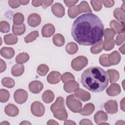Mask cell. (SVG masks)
I'll list each match as a JSON object with an SVG mask.
<instances>
[{"instance_id":"6da1fadb","label":"cell","mask_w":125,"mask_h":125,"mask_svg":"<svg viewBox=\"0 0 125 125\" xmlns=\"http://www.w3.org/2000/svg\"><path fill=\"white\" fill-rule=\"evenodd\" d=\"M104 26L96 15L91 13L84 14L73 22L71 35L79 44L93 45L103 40Z\"/></svg>"},{"instance_id":"7a4b0ae2","label":"cell","mask_w":125,"mask_h":125,"mask_svg":"<svg viewBox=\"0 0 125 125\" xmlns=\"http://www.w3.org/2000/svg\"><path fill=\"white\" fill-rule=\"evenodd\" d=\"M81 83L83 87L93 92H100L108 86V74L98 66H92L85 70L81 75Z\"/></svg>"},{"instance_id":"3957f363","label":"cell","mask_w":125,"mask_h":125,"mask_svg":"<svg viewBox=\"0 0 125 125\" xmlns=\"http://www.w3.org/2000/svg\"><path fill=\"white\" fill-rule=\"evenodd\" d=\"M64 99L62 97H58L56 101L51 107L50 110L53 116L58 120L65 121L67 119L68 114L64 105Z\"/></svg>"},{"instance_id":"277c9868","label":"cell","mask_w":125,"mask_h":125,"mask_svg":"<svg viewBox=\"0 0 125 125\" xmlns=\"http://www.w3.org/2000/svg\"><path fill=\"white\" fill-rule=\"evenodd\" d=\"M66 104L68 108L73 112H80L82 110V104L75 94H71L67 97Z\"/></svg>"},{"instance_id":"5b68a950","label":"cell","mask_w":125,"mask_h":125,"mask_svg":"<svg viewBox=\"0 0 125 125\" xmlns=\"http://www.w3.org/2000/svg\"><path fill=\"white\" fill-rule=\"evenodd\" d=\"M88 64V60L83 56H80L73 59L71 65L73 69L75 71H80L85 67Z\"/></svg>"},{"instance_id":"8992f818","label":"cell","mask_w":125,"mask_h":125,"mask_svg":"<svg viewBox=\"0 0 125 125\" xmlns=\"http://www.w3.org/2000/svg\"><path fill=\"white\" fill-rule=\"evenodd\" d=\"M31 111L33 115L37 117H41L45 112V107L43 104L40 102L35 101L31 105Z\"/></svg>"},{"instance_id":"52a82bcc","label":"cell","mask_w":125,"mask_h":125,"mask_svg":"<svg viewBox=\"0 0 125 125\" xmlns=\"http://www.w3.org/2000/svg\"><path fill=\"white\" fill-rule=\"evenodd\" d=\"M14 99L17 103L22 104L25 103L27 100L28 93L25 90L18 89L14 92Z\"/></svg>"},{"instance_id":"ba28073f","label":"cell","mask_w":125,"mask_h":125,"mask_svg":"<svg viewBox=\"0 0 125 125\" xmlns=\"http://www.w3.org/2000/svg\"><path fill=\"white\" fill-rule=\"evenodd\" d=\"M51 11L53 14L58 18H62L65 14V9L63 6L60 3L56 2L51 7Z\"/></svg>"},{"instance_id":"9c48e42d","label":"cell","mask_w":125,"mask_h":125,"mask_svg":"<svg viewBox=\"0 0 125 125\" xmlns=\"http://www.w3.org/2000/svg\"><path fill=\"white\" fill-rule=\"evenodd\" d=\"M104 108L108 113L115 114L118 111L117 103L115 100H109L104 104Z\"/></svg>"},{"instance_id":"30bf717a","label":"cell","mask_w":125,"mask_h":125,"mask_svg":"<svg viewBox=\"0 0 125 125\" xmlns=\"http://www.w3.org/2000/svg\"><path fill=\"white\" fill-rule=\"evenodd\" d=\"M41 22V18L37 13L30 14L27 18V23L28 25L32 27H36L40 25Z\"/></svg>"},{"instance_id":"8fae6325","label":"cell","mask_w":125,"mask_h":125,"mask_svg":"<svg viewBox=\"0 0 125 125\" xmlns=\"http://www.w3.org/2000/svg\"><path fill=\"white\" fill-rule=\"evenodd\" d=\"M79 88V84L75 80L68 81L64 83L63 89L67 93H72L75 92Z\"/></svg>"},{"instance_id":"7c38bea8","label":"cell","mask_w":125,"mask_h":125,"mask_svg":"<svg viewBox=\"0 0 125 125\" xmlns=\"http://www.w3.org/2000/svg\"><path fill=\"white\" fill-rule=\"evenodd\" d=\"M43 84L39 81H34L29 84V89L30 92L34 94L39 93L43 89Z\"/></svg>"},{"instance_id":"4fadbf2b","label":"cell","mask_w":125,"mask_h":125,"mask_svg":"<svg viewBox=\"0 0 125 125\" xmlns=\"http://www.w3.org/2000/svg\"><path fill=\"white\" fill-rule=\"evenodd\" d=\"M55 32L54 26L51 23L45 24L42 29V34L43 37L48 38L52 36Z\"/></svg>"},{"instance_id":"5bb4252c","label":"cell","mask_w":125,"mask_h":125,"mask_svg":"<svg viewBox=\"0 0 125 125\" xmlns=\"http://www.w3.org/2000/svg\"><path fill=\"white\" fill-rule=\"evenodd\" d=\"M61 74L56 71L51 72L47 77V82L51 84H56L61 80Z\"/></svg>"},{"instance_id":"9a60e30c","label":"cell","mask_w":125,"mask_h":125,"mask_svg":"<svg viewBox=\"0 0 125 125\" xmlns=\"http://www.w3.org/2000/svg\"><path fill=\"white\" fill-rule=\"evenodd\" d=\"M121 92V87L119 84L112 83L106 89V92L110 96H115L119 95Z\"/></svg>"},{"instance_id":"2e32d148","label":"cell","mask_w":125,"mask_h":125,"mask_svg":"<svg viewBox=\"0 0 125 125\" xmlns=\"http://www.w3.org/2000/svg\"><path fill=\"white\" fill-rule=\"evenodd\" d=\"M121 59V56L118 51L115 50L108 55V61L111 65H116L118 64Z\"/></svg>"},{"instance_id":"e0dca14e","label":"cell","mask_w":125,"mask_h":125,"mask_svg":"<svg viewBox=\"0 0 125 125\" xmlns=\"http://www.w3.org/2000/svg\"><path fill=\"white\" fill-rule=\"evenodd\" d=\"M4 112L6 115L10 117H15L19 114L18 108L14 104H9L4 108Z\"/></svg>"},{"instance_id":"ac0fdd59","label":"cell","mask_w":125,"mask_h":125,"mask_svg":"<svg viewBox=\"0 0 125 125\" xmlns=\"http://www.w3.org/2000/svg\"><path fill=\"white\" fill-rule=\"evenodd\" d=\"M75 96L78 99H79L83 102H85L90 99V94L82 89H78L75 92Z\"/></svg>"},{"instance_id":"d6986e66","label":"cell","mask_w":125,"mask_h":125,"mask_svg":"<svg viewBox=\"0 0 125 125\" xmlns=\"http://www.w3.org/2000/svg\"><path fill=\"white\" fill-rule=\"evenodd\" d=\"M110 26L116 33L121 34L124 32L125 26L124 24L119 22L116 20H112L110 22Z\"/></svg>"},{"instance_id":"ffe728a7","label":"cell","mask_w":125,"mask_h":125,"mask_svg":"<svg viewBox=\"0 0 125 125\" xmlns=\"http://www.w3.org/2000/svg\"><path fill=\"white\" fill-rule=\"evenodd\" d=\"M0 53L1 56L6 59H10L13 58L15 55V51L11 47H3L0 49Z\"/></svg>"},{"instance_id":"44dd1931","label":"cell","mask_w":125,"mask_h":125,"mask_svg":"<svg viewBox=\"0 0 125 125\" xmlns=\"http://www.w3.org/2000/svg\"><path fill=\"white\" fill-rule=\"evenodd\" d=\"M107 115L103 111H99L95 114L94 119L95 123L98 125H100L103 122L107 120Z\"/></svg>"},{"instance_id":"7402d4cb","label":"cell","mask_w":125,"mask_h":125,"mask_svg":"<svg viewBox=\"0 0 125 125\" xmlns=\"http://www.w3.org/2000/svg\"><path fill=\"white\" fill-rule=\"evenodd\" d=\"M24 70V67L22 64H15L11 69L12 74L15 77H19L21 76Z\"/></svg>"},{"instance_id":"603a6c76","label":"cell","mask_w":125,"mask_h":125,"mask_svg":"<svg viewBox=\"0 0 125 125\" xmlns=\"http://www.w3.org/2000/svg\"><path fill=\"white\" fill-rule=\"evenodd\" d=\"M54 97L55 96L53 92L50 90H46L43 93L42 96V101L46 104H49L53 102Z\"/></svg>"},{"instance_id":"cb8c5ba5","label":"cell","mask_w":125,"mask_h":125,"mask_svg":"<svg viewBox=\"0 0 125 125\" xmlns=\"http://www.w3.org/2000/svg\"><path fill=\"white\" fill-rule=\"evenodd\" d=\"M95 110V106L92 103L86 104L80 112V114L83 116H88L91 114Z\"/></svg>"},{"instance_id":"d4e9b609","label":"cell","mask_w":125,"mask_h":125,"mask_svg":"<svg viewBox=\"0 0 125 125\" xmlns=\"http://www.w3.org/2000/svg\"><path fill=\"white\" fill-rule=\"evenodd\" d=\"M114 17L121 22V23L124 24L125 22V10L121 8H116L113 12Z\"/></svg>"},{"instance_id":"484cf974","label":"cell","mask_w":125,"mask_h":125,"mask_svg":"<svg viewBox=\"0 0 125 125\" xmlns=\"http://www.w3.org/2000/svg\"><path fill=\"white\" fill-rule=\"evenodd\" d=\"M107 73L109 76V81L110 83H115L119 79L120 75L118 71L115 69H108Z\"/></svg>"},{"instance_id":"4316f807","label":"cell","mask_w":125,"mask_h":125,"mask_svg":"<svg viewBox=\"0 0 125 125\" xmlns=\"http://www.w3.org/2000/svg\"><path fill=\"white\" fill-rule=\"evenodd\" d=\"M26 28L24 23L21 25H16L13 24L12 26V32L15 35L20 36L24 34L25 32Z\"/></svg>"},{"instance_id":"83f0119b","label":"cell","mask_w":125,"mask_h":125,"mask_svg":"<svg viewBox=\"0 0 125 125\" xmlns=\"http://www.w3.org/2000/svg\"><path fill=\"white\" fill-rule=\"evenodd\" d=\"M3 40L5 44L8 45H13L17 42L18 38L15 35L9 34L4 36Z\"/></svg>"},{"instance_id":"f1b7e54d","label":"cell","mask_w":125,"mask_h":125,"mask_svg":"<svg viewBox=\"0 0 125 125\" xmlns=\"http://www.w3.org/2000/svg\"><path fill=\"white\" fill-rule=\"evenodd\" d=\"M53 43L57 46L61 47L64 45L65 40L64 37L61 34H56L53 37Z\"/></svg>"},{"instance_id":"f546056e","label":"cell","mask_w":125,"mask_h":125,"mask_svg":"<svg viewBox=\"0 0 125 125\" xmlns=\"http://www.w3.org/2000/svg\"><path fill=\"white\" fill-rule=\"evenodd\" d=\"M116 34L115 32L112 29L106 28L104 31V43H107L114 40V37Z\"/></svg>"},{"instance_id":"4dcf8cb0","label":"cell","mask_w":125,"mask_h":125,"mask_svg":"<svg viewBox=\"0 0 125 125\" xmlns=\"http://www.w3.org/2000/svg\"><path fill=\"white\" fill-rule=\"evenodd\" d=\"M77 7L80 14L83 12H92V10L88 3L86 1H81V3L77 5Z\"/></svg>"},{"instance_id":"1f68e13d","label":"cell","mask_w":125,"mask_h":125,"mask_svg":"<svg viewBox=\"0 0 125 125\" xmlns=\"http://www.w3.org/2000/svg\"><path fill=\"white\" fill-rule=\"evenodd\" d=\"M66 51L70 55L75 54L78 50L77 44L74 42H70L67 44L65 46Z\"/></svg>"},{"instance_id":"d6a6232c","label":"cell","mask_w":125,"mask_h":125,"mask_svg":"<svg viewBox=\"0 0 125 125\" xmlns=\"http://www.w3.org/2000/svg\"><path fill=\"white\" fill-rule=\"evenodd\" d=\"M29 59V55L25 52L21 53L18 54L15 59L16 62L19 64H22L28 61Z\"/></svg>"},{"instance_id":"836d02e7","label":"cell","mask_w":125,"mask_h":125,"mask_svg":"<svg viewBox=\"0 0 125 125\" xmlns=\"http://www.w3.org/2000/svg\"><path fill=\"white\" fill-rule=\"evenodd\" d=\"M1 83L4 87L11 88L15 85V81L10 77H5L2 79Z\"/></svg>"},{"instance_id":"e575fe53","label":"cell","mask_w":125,"mask_h":125,"mask_svg":"<svg viewBox=\"0 0 125 125\" xmlns=\"http://www.w3.org/2000/svg\"><path fill=\"white\" fill-rule=\"evenodd\" d=\"M103 40H102L99 42L94 44L90 48L91 52L94 54H97L101 52L103 49Z\"/></svg>"},{"instance_id":"d590c367","label":"cell","mask_w":125,"mask_h":125,"mask_svg":"<svg viewBox=\"0 0 125 125\" xmlns=\"http://www.w3.org/2000/svg\"><path fill=\"white\" fill-rule=\"evenodd\" d=\"M39 37V33L37 31H33L29 33L25 38L24 41L26 43H29L35 40Z\"/></svg>"},{"instance_id":"8d00e7d4","label":"cell","mask_w":125,"mask_h":125,"mask_svg":"<svg viewBox=\"0 0 125 125\" xmlns=\"http://www.w3.org/2000/svg\"><path fill=\"white\" fill-rule=\"evenodd\" d=\"M24 18L23 14L21 13H17L13 16V22L16 25H21L23 23Z\"/></svg>"},{"instance_id":"74e56055","label":"cell","mask_w":125,"mask_h":125,"mask_svg":"<svg viewBox=\"0 0 125 125\" xmlns=\"http://www.w3.org/2000/svg\"><path fill=\"white\" fill-rule=\"evenodd\" d=\"M49 71L48 66L45 64H40L37 68V72L38 74L41 76H44Z\"/></svg>"},{"instance_id":"f35d334b","label":"cell","mask_w":125,"mask_h":125,"mask_svg":"<svg viewBox=\"0 0 125 125\" xmlns=\"http://www.w3.org/2000/svg\"><path fill=\"white\" fill-rule=\"evenodd\" d=\"M10 98V94L8 91L4 89L0 90V101L1 103H6Z\"/></svg>"},{"instance_id":"ab89813d","label":"cell","mask_w":125,"mask_h":125,"mask_svg":"<svg viewBox=\"0 0 125 125\" xmlns=\"http://www.w3.org/2000/svg\"><path fill=\"white\" fill-rule=\"evenodd\" d=\"M80 14L77 5L69 7L68 9V15L71 19H74Z\"/></svg>"},{"instance_id":"60d3db41","label":"cell","mask_w":125,"mask_h":125,"mask_svg":"<svg viewBox=\"0 0 125 125\" xmlns=\"http://www.w3.org/2000/svg\"><path fill=\"white\" fill-rule=\"evenodd\" d=\"M108 54H103L99 58V62L101 65L105 67H108L111 66L108 61Z\"/></svg>"},{"instance_id":"b9f144b4","label":"cell","mask_w":125,"mask_h":125,"mask_svg":"<svg viewBox=\"0 0 125 125\" xmlns=\"http://www.w3.org/2000/svg\"><path fill=\"white\" fill-rule=\"evenodd\" d=\"M10 30V25L8 22L3 21L0 22V31L3 33H6Z\"/></svg>"},{"instance_id":"7bdbcfd3","label":"cell","mask_w":125,"mask_h":125,"mask_svg":"<svg viewBox=\"0 0 125 125\" xmlns=\"http://www.w3.org/2000/svg\"><path fill=\"white\" fill-rule=\"evenodd\" d=\"M90 3L95 11H99L102 8L103 3L102 0H91Z\"/></svg>"},{"instance_id":"ee69618b","label":"cell","mask_w":125,"mask_h":125,"mask_svg":"<svg viewBox=\"0 0 125 125\" xmlns=\"http://www.w3.org/2000/svg\"><path fill=\"white\" fill-rule=\"evenodd\" d=\"M62 82L63 83H65L68 81L75 80V77L70 72H65L62 74L61 77Z\"/></svg>"},{"instance_id":"f6af8a7d","label":"cell","mask_w":125,"mask_h":125,"mask_svg":"<svg viewBox=\"0 0 125 125\" xmlns=\"http://www.w3.org/2000/svg\"><path fill=\"white\" fill-rule=\"evenodd\" d=\"M115 42L114 40H113L110 42L107 43H104L103 42V49L105 51L111 50L114 48L115 46Z\"/></svg>"},{"instance_id":"bcb514c9","label":"cell","mask_w":125,"mask_h":125,"mask_svg":"<svg viewBox=\"0 0 125 125\" xmlns=\"http://www.w3.org/2000/svg\"><path fill=\"white\" fill-rule=\"evenodd\" d=\"M124 41H125V33L124 32H123L117 36L115 42L117 45H120L123 43L124 42Z\"/></svg>"},{"instance_id":"7dc6e473","label":"cell","mask_w":125,"mask_h":125,"mask_svg":"<svg viewBox=\"0 0 125 125\" xmlns=\"http://www.w3.org/2000/svg\"><path fill=\"white\" fill-rule=\"evenodd\" d=\"M8 3L9 6L12 8H17L20 6V3L19 0H9Z\"/></svg>"},{"instance_id":"c3c4849f","label":"cell","mask_w":125,"mask_h":125,"mask_svg":"<svg viewBox=\"0 0 125 125\" xmlns=\"http://www.w3.org/2000/svg\"><path fill=\"white\" fill-rule=\"evenodd\" d=\"M103 4L107 8H110L113 6L114 4V1L113 0H102Z\"/></svg>"},{"instance_id":"681fc988","label":"cell","mask_w":125,"mask_h":125,"mask_svg":"<svg viewBox=\"0 0 125 125\" xmlns=\"http://www.w3.org/2000/svg\"><path fill=\"white\" fill-rule=\"evenodd\" d=\"M65 4L67 6V7H73L74 6L78 1L79 0H64L63 1Z\"/></svg>"},{"instance_id":"f907efd6","label":"cell","mask_w":125,"mask_h":125,"mask_svg":"<svg viewBox=\"0 0 125 125\" xmlns=\"http://www.w3.org/2000/svg\"><path fill=\"white\" fill-rule=\"evenodd\" d=\"M53 2V0H42V7L43 9H45L47 7L51 5Z\"/></svg>"},{"instance_id":"816d5d0a","label":"cell","mask_w":125,"mask_h":125,"mask_svg":"<svg viewBox=\"0 0 125 125\" xmlns=\"http://www.w3.org/2000/svg\"><path fill=\"white\" fill-rule=\"evenodd\" d=\"M0 72L2 73V72H3L6 68V63L4 61H3L1 59H0Z\"/></svg>"},{"instance_id":"f5cc1de1","label":"cell","mask_w":125,"mask_h":125,"mask_svg":"<svg viewBox=\"0 0 125 125\" xmlns=\"http://www.w3.org/2000/svg\"><path fill=\"white\" fill-rule=\"evenodd\" d=\"M79 124L80 125H92L93 124L91 123V121L88 120V119H83L81 120Z\"/></svg>"},{"instance_id":"db71d44e","label":"cell","mask_w":125,"mask_h":125,"mask_svg":"<svg viewBox=\"0 0 125 125\" xmlns=\"http://www.w3.org/2000/svg\"><path fill=\"white\" fill-rule=\"evenodd\" d=\"M42 0H34L32 1V4L35 7H38V6H41L42 5Z\"/></svg>"},{"instance_id":"11a10c76","label":"cell","mask_w":125,"mask_h":125,"mask_svg":"<svg viewBox=\"0 0 125 125\" xmlns=\"http://www.w3.org/2000/svg\"><path fill=\"white\" fill-rule=\"evenodd\" d=\"M125 98H123V99L122 100V101H121L120 102V107L121 109H122V110L123 111H125Z\"/></svg>"},{"instance_id":"9f6ffc18","label":"cell","mask_w":125,"mask_h":125,"mask_svg":"<svg viewBox=\"0 0 125 125\" xmlns=\"http://www.w3.org/2000/svg\"><path fill=\"white\" fill-rule=\"evenodd\" d=\"M64 125H76V124L71 120H66L64 122Z\"/></svg>"},{"instance_id":"6f0895ef","label":"cell","mask_w":125,"mask_h":125,"mask_svg":"<svg viewBox=\"0 0 125 125\" xmlns=\"http://www.w3.org/2000/svg\"><path fill=\"white\" fill-rule=\"evenodd\" d=\"M59 125V123L56 122L55 121L53 120H49L47 123V125Z\"/></svg>"},{"instance_id":"680465c9","label":"cell","mask_w":125,"mask_h":125,"mask_svg":"<svg viewBox=\"0 0 125 125\" xmlns=\"http://www.w3.org/2000/svg\"><path fill=\"white\" fill-rule=\"evenodd\" d=\"M29 0H19V2L21 4H22V5H26L29 2Z\"/></svg>"},{"instance_id":"91938a15","label":"cell","mask_w":125,"mask_h":125,"mask_svg":"<svg viewBox=\"0 0 125 125\" xmlns=\"http://www.w3.org/2000/svg\"><path fill=\"white\" fill-rule=\"evenodd\" d=\"M124 47H125V44H124L123 45V46L119 48V50L120 51V52L123 54H125V49H124Z\"/></svg>"},{"instance_id":"94428289","label":"cell","mask_w":125,"mask_h":125,"mask_svg":"<svg viewBox=\"0 0 125 125\" xmlns=\"http://www.w3.org/2000/svg\"><path fill=\"white\" fill-rule=\"evenodd\" d=\"M22 124H23V125H24V124H29V125H31V123H29V122H27L26 121H23V122H22L21 123H20V125H22Z\"/></svg>"},{"instance_id":"6125c7cd","label":"cell","mask_w":125,"mask_h":125,"mask_svg":"<svg viewBox=\"0 0 125 125\" xmlns=\"http://www.w3.org/2000/svg\"><path fill=\"white\" fill-rule=\"evenodd\" d=\"M0 124L1 125H2V124H6V125H9L10 124L9 123H8V122H7L6 121H5V122H2V123H0Z\"/></svg>"}]
</instances>
